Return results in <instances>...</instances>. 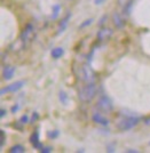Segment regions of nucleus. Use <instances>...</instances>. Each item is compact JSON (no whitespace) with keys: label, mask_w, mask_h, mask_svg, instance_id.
I'll list each match as a JSON object with an SVG mask.
<instances>
[{"label":"nucleus","mask_w":150,"mask_h":153,"mask_svg":"<svg viewBox=\"0 0 150 153\" xmlns=\"http://www.w3.org/2000/svg\"><path fill=\"white\" fill-rule=\"evenodd\" d=\"M95 94H96V86L94 85V82H91L80 89V91H79V98H80L81 102H91L92 100L94 98Z\"/></svg>","instance_id":"obj_1"},{"label":"nucleus","mask_w":150,"mask_h":153,"mask_svg":"<svg viewBox=\"0 0 150 153\" xmlns=\"http://www.w3.org/2000/svg\"><path fill=\"white\" fill-rule=\"evenodd\" d=\"M140 121V118H137V117H128V118H125L123 120L117 123V128L122 131H126V130H130V129H133V128L137 126Z\"/></svg>","instance_id":"obj_2"},{"label":"nucleus","mask_w":150,"mask_h":153,"mask_svg":"<svg viewBox=\"0 0 150 153\" xmlns=\"http://www.w3.org/2000/svg\"><path fill=\"white\" fill-rule=\"evenodd\" d=\"M96 108L102 111V112H111L113 110V104L111 102V100L107 95L100 96L96 103Z\"/></svg>","instance_id":"obj_3"},{"label":"nucleus","mask_w":150,"mask_h":153,"mask_svg":"<svg viewBox=\"0 0 150 153\" xmlns=\"http://www.w3.org/2000/svg\"><path fill=\"white\" fill-rule=\"evenodd\" d=\"M24 85H25L24 80H19V81H16V82H14L12 85H9V86H7V87H5V88H2L1 91H0V94L5 95L7 93H15V91L20 90Z\"/></svg>","instance_id":"obj_4"},{"label":"nucleus","mask_w":150,"mask_h":153,"mask_svg":"<svg viewBox=\"0 0 150 153\" xmlns=\"http://www.w3.org/2000/svg\"><path fill=\"white\" fill-rule=\"evenodd\" d=\"M81 74H83V80L86 82L91 83L94 81V72L88 65H85L81 69Z\"/></svg>","instance_id":"obj_5"},{"label":"nucleus","mask_w":150,"mask_h":153,"mask_svg":"<svg viewBox=\"0 0 150 153\" xmlns=\"http://www.w3.org/2000/svg\"><path fill=\"white\" fill-rule=\"evenodd\" d=\"M112 33H113V31L109 27H102L98 32L96 37H98L99 41H105V40H109L112 37Z\"/></svg>","instance_id":"obj_6"},{"label":"nucleus","mask_w":150,"mask_h":153,"mask_svg":"<svg viewBox=\"0 0 150 153\" xmlns=\"http://www.w3.org/2000/svg\"><path fill=\"white\" fill-rule=\"evenodd\" d=\"M92 120H93V122L98 123L100 126H103V127H107L109 125V120L102 114H100V113H94L92 115Z\"/></svg>","instance_id":"obj_7"},{"label":"nucleus","mask_w":150,"mask_h":153,"mask_svg":"<svg viewBox=\"0 0 150 153\" xmlns=\"http://www.w3.org/2000/svg\"><path fill=\"white\" fill-rule=\"evenodd\" d=\"M112 22H113L115 27H117V29H123L125 25L124 19H122V16L118 13H113V15H112Z\"/></svg>","instance_id":"obj_8"},{"label":"nucleus","mask_w":150,"mask_h":153,"mask_svg":"<svg viewBox=\"0 0 150 153\" xmlns=\"http://www.w3.org/2000/svg\"><path fill=\"white\" fill-rule=\"evenodd\" d=\"M32 32H33V26L31 25V24H28L26 27L24 29V31L22 32V34H21V41L25 42L28 39H30Z\"/></svg>","instance_id":"obj_9"},{"label":"nucleus","mask_w":150,"mask_h":153,"mask_svg":"<svg viewBox=\"0 0 150 153\" xmlns=\"http://www.w3.org/2000/svg\"><path fill=\"white\" fill-rule=\"evenodd\" d=\"M14 73H15V68L14 66H6L4 69V72H2V76L5 80H9L14 76Z\"/></svg>","instance_id":"obj_10"},{"label":"nucleus","mask_w":150,"mask_h":153,"mask_svg":"<svg viewBox=\"0 0 150 153\" xmlns=\"http://www.w3.org/2000/svg\"><path fill=\"white\" fill-rule=\"evenodd\" d=\"M63 54H64V49L62 47H56V48H54L52 51V57L57 59L61 56H63Z\"/></svg>","instance_id":"obj_11"},{"label":"nucleus","mask_w":150,"mask_h":153,"mask_svg":"<svg viewBox=\"0 0 150 153\" xmlns=\"http://www.w3.org/2000/svg\"><path fill=\"white\" fill-rule=\"evenodd\" d=\"M70 17H71V14H68L66 17H65L64 19H62V22L60 23V25H59V33L63 32L65 29H66V26H68V21L70 19Z\"/></svg>","instance_id":"obj_12"},{"label":"nucleus","mask_w":150,"mask_h":153,"mask_svg":"<svg viewBox=\"0 0 150 153\" xmlns=\"http://www.w3.org/2000/svg\"><path fill=\"white\" fill-rule=\"evenodd\" d=\"M61 12V5L56 4L53 6V14H52V19H56L59 17V14Z\"/></svg>","instance_id":"obj_13"},{"label":"nucleus","mask_w":150,"mask_h":153,"mask_svg":"<svg viewBox=\"0 0 150 153\" xmlns=\"http://www.w3.org/2000/svg\"><path fill=\"white\" fill-rule=\"evenodd\" d=\"M9 152L10 153H23V152H25V147L22 146V145H14V146L10 147Z\"/></svg>","instance_id":"obj_14"},{"label":"nucleus","mask_w":150,"mask_h":153,"mask_svg":"<svg viewBox=\"0 0 150 153\" xmlns=\"http://www.w3.org/2000/svg\"><path fill=\"white\" fill-rule=\"evenodd\" d=\"M30 142L32 143V145L36 144L37 142H39V133H38V131H34V133L30 136Z\"/></svg>","instance_id":"obj_15"},{"label":"nucleus","mask_w":150,"mask_h":153,"mask_svg":"<svg viewBox=\"0 0 150 153\" xmlns=\"http://www.w3.org/2000/svg\"><path fill=\"white\" fill-rule=\"evenodd\" d=\"M60 102L63 103V104H66L68 103V96H66V94H65L64 91H60Z\"/></svg>","instance_id":"obj_16"},{"label":"nucleus","mask_w":150,"mask_h":153,"mask_svg":"<svg viewBox=\"0 0 150 153\" xmlns=\"http://www.w3.org/2000/svg\"><path fill=\"white\" fill-rule=\"evenodd\" d=\"M92 23H93V19H88L84 21V23H81L80 25H79V29H83V27H86V26L91 25Z\"/></svg>","instance_id":"obj_17"},{"label":"nucleus","mask_w":150,"mask_h":153,"mask_svg":"<svg viewBox=\"0 0 150 153\" xmlns=\"http://www.w3.org/2000/svg\"><path fill=\"white\" fill-rule=\"evenodd\" d=\"M4 143H5V133L4 130H0V147L4 146Z\"/></svg>","instance_id":"obj_18"},{"label":"nucleus","mask_w":150,"mask_h":153,"mask_svg":"<svg viewBox=\"0 0 150 153\" xmlns=\"http://www.w3.org/2000/svg\"><path fill=\"white\" fill-rule=\"evenodd\" d=\"M52 147L51 146H43V149H41V150H40V152L41 153H49V152H52Z\"/></svg>","instance_id":"obj_19"},{"label":"nucleus","mask_w":150,"mask_h":153,"mask_svg":"<svg viewBox=\"0 0 150 153\" xmlns=\"http://www.w3.org/2000/svg\"><path fill=\"white\" fill-rule=\"evenodd\" d=\"M107 19H108V16H107V15H103V16L101 17V19L99 21V26L103 25V24L105 23V21H107Z\"/></svg>","instance_id":"obj_20"},{"label":"nucleus","mask_w":150,"mask_h":153,"mask_svg":"<svg viewBox=\"0 0 150 153\" xmlns=\"http://www.w3.org/2000/svg\"><path fill=\"white\" fill-rule=\"evenodd\" d=\"M28 121H29V118H28V115L26 114L21 117V120H20L21 123H23V125H24V123H28Z\"/></svg>","instance_id":"obj_21"},{"label":"nucleus","mask_w":150,"mask_h":153,"mask_svg":"<svg viewBox=\"0 0 150 153\" xmlns=\"http://www.w3.org/2000/svg\"><path fill=\"white\" fill-rule=\"evenodd\" d=\"M118 2H119V5H120V6L125 7L128 2H130V1H128V0H118Z\"/></svg>","instance_id":"obj_22"},{"label":"nucleus","mask_w":150,"mask_h":153,"mask_svg":"<svg viewBox=\"0 0 150 153\" xmlns=\"http://www.w3.org/2000/svg\"><path fill=\"white\" fill-rule=\"evenodd\" d=\"M5 114H6V110H5V108H1V110H0V117L4 118Z\"/></svg>","instance_id":"obj_23"},{"label":"nucleus","mask_w":150,"mask_h":153,"mask_svg":"<svg viewBox=\"0 0 150 153\" xmlns=\"http://www.w3.org/2000/svg\"><path fill=\"white\" fill-rule=\"evenodd\" d=\"M19 108H19V105H14L13 108H12V112H16Z\"/></svg>","instance_id":"obj_24"},{"label":"nucleus","mask_w":150,"mask_h":153,"mask_svg":"<svg viewBox=\"0 0 150 153\" xmlns=\"http://www.w3.org/2000/svg\"><path fill=\"white\" fill-rule=\"evenodd\" d=\"M94 2H95V5H101V4L104 2V0H95Z\"/></svg>","instance_id":"obj_25"},{"label":"nucleus","mask_w":150,"mask_h":153,"mask_svg":"<svg viewBox=\"0 0 150 153\" xmlns=\"http://www.w3.org/2000/svg\"><path fill=\"white\" fill-rule=\"evenodd\" d=\"M126 152H131V153H137V152H139V151H137V150H132V149H131V150H127V151H126Z\"/></svg>","instance_id":"obj_26"},{"label":"nucleus","mask_w":150,"mask_h":153,"mask_svg":"<svg viewBox=\"0 0 150 153\" xmlns=\"http://www.w3.org/2000/svg\"><path fill=\"white\" fill-rule=\"evenodd\" d=\"M37 118H38V114H36V113H33V117H32V122L34 121V120H36Z\"/></svg>","instance_id":"obj_27"},{"label":"nucleus","mask_w":150,"mask_h":153,"mask_svg":"<svg viewBox=\"0 0 150 153\" xmlns=\"http://www.w3.org/2000/svg\"><path fill=\"white\" fill-rule=\"evenodd\" d=\"M149 145H150V142H149Z\"/></svg>","instance_id":"obj_28"}]
</instances>
